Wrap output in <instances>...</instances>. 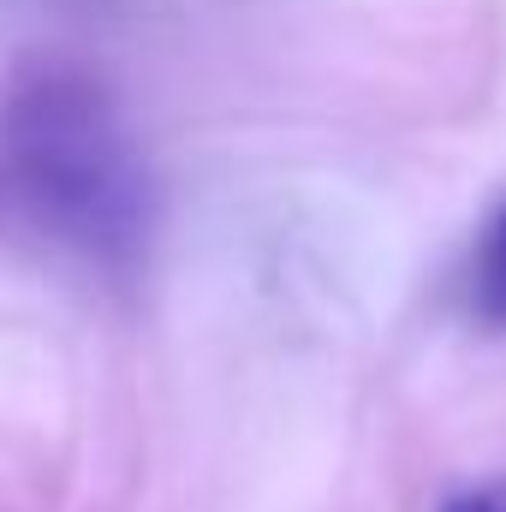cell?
<instances>
[{
	"label": "cell",
	"instance_id": "cell-2",
	"mask_svg": "<svg viewBox=\"0 0 506 512\" xmlns=\"http://www.w3.org/2000/svg\"><path fill=\"white\" fill-rule=\"evenodd\" d=\"M471 316L483 328H506V197L495 203V215L483 221L477 233V251H471Z\"/></svg>",
	"mask_w": 506,
	"mask_h": 512
},
{
	"label": "cell",
	"instance_id": "cell-1",
	"mask_svg": "<svg viewBox=\"0 0 506 512\" xmlns=\"http://www.w3.org/2000/svg\"><path fill=\"white\" fill-rule=\"evenodd\" d=\"M6 137L24 191L54 227H66L90 251H114L137 239L143 179L126 149V131L114 126L90 78L60 66L24 78L6 108Z\"/></svg>",
	"mask_w": 506,
	"mask_h": 512
},
{
	"label": "cell",
	"instance_id": "cell-3",
	"mask_svg": "<svg viewBox=\"0 0 506 512\" xmlns=\"http://www.w3.org/2000/svg\"><path fill=\"white\" fill-rule=\"evenodd\" d=\"M441 512H506V477H495V483H477V489H465L459 501H447Z\"/></svg>",
	"mask_w": 506,
	"mask_h": 512
}]
</instances>
